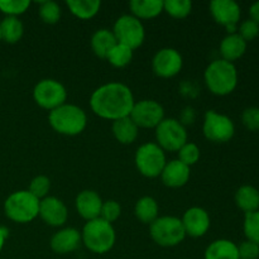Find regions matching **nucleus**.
Segmentation results:
<instances>
[{"instance_id": "14", "label": "nucleus", "mask_w": 259, "mask_h": 259, "mask_svg": "<svg viewBox=\"0 0 259 259\" xmlns=\"http://www.w3.org/2000/svg\"><path fill=\"white\" fill-rule=\"evenodd\" d=\"M209 8L212 18L218 24L224 25L229 34L235 33L237 24L242 15V10L237 2L234 0H212Z\"/></svg>"}, {"instance_id": "5", "label": "nucleus", "mask_w": 259, "mask_h": 259, "mask_svg": "<svg viewBox=\"0 0 259 259\" xmlns=\"http://www.w3.org/2000/svg\"><path fill=\"white\" fill-rule=\"evenodd\" d=\"M39 202L28 190L13 192L4 202L5 217L17 224H28L39 215Z\"/></svg>"}, {"instance_id": "24", "label": "nucleus", "mask_w": 259, "mask_h": 259, "mask_svg": "<svg viewBox=\"0 0 259 259\" xmlns=\"http://www.w3.org/2000/svg\"><path fill=\"white\" fill-rule=\"evenodd\" d=\"M136 218L143 224L151 225L157 218H159L158 202L152 196H143L136 202L134 206Z\"/></svg>"}, {"instance_id": "21", "label": "nucleus", "mask_w": 259, "mask_h": 259, "mask_svg": "<svg viewBox=\"0 0 259 259\" xmlns=\"http://www.w3.org/2000/svg\"><path fill=\"white\" fill-rule=\"evenodd\" d=\"M129 9L132 15L137 19H153L163 12V2L162 0H132L129 3Z\"/></svg>"}, {"instance_id": "38", "label": "nucleus", "mask_w": 259, "mask_h": 259, "mask_svg": "<svg viewBox=\"0 0 259 259\" xmlns=\"http://www.w3.org/2000/svg\"><path fill=\"white\" fill-rule=\"evenodd\" d=\"M238 30H239L238 34H239L245 42H248V40H253L259 35V24L253 22L252 19H247L239 25Z\"/></svg>"}, {"instance_id": "6", "label": "nucleus", "mask_w": 259, "mask_h": 259, "mask_svg": "<svg viewBox=\"0 0 259 259\" xmlns=\"http://www.w3.org/2000/svg\"><path fill=\"white\" fill-rule=\"evenodd\" d=\"M149 234L156 244L164 248L176 247L186 238L181 219L176 217L157 218L149 225Z\"/></svg>"}, {"instance_id": "27", "label": "nucleus", "mask_w": 259, "mask_h": 259, "mask_svg": "<svg viewBox=\"0 0 259 259\" xmlns=\"http://www.w3.org/2000/svg\"><path fill=\"white\" fill-rule=\"evenodd\" d=\"M66 5L72 15L81 20L93 19L100 12L101 8V3L99 0H67Z\"/></svg>"}, {"instance_id": "34", "label": "nucleus", "mask_w": 259, "mask_h": 259, "mask_svg": "<svg viewBox=\"0 0 259 259\" xmlns=\"http://www.w3.org/2000/svg\"><path fill=\"white\" fill-rule=\"evenodd\" d=\"M177 153H179V158L177 159L189 167L196 164L199 162L200 156H201L199 146L192 143V142H187L186 144H184Z\"/></svg>"}, {"instance_id": "28", "label": "nucleus", "mask_w": 259, "mask_h": 259, "mask_svg": "<svg viewBox=\"0 0 259 259\" xmlns=\"http://www.w3.org/2000/svg\"><path fill=\"white\" fill-rule=\"evenodd\" d=\"M115 35L113 30H109L103 28V29L96 30L91 37V50L98 57L105 58L109 51L116 45Z\"/></svg>"}, {"instance_id": "33", "label": "nucleus", "mask_w": 259, "mask_h": 259, "mask_svg": "<svg viewBox=\"0 0 259 259\" xmlns=\"http://www.w3.org/2000/svg\"><path fill=\"white\" fill-rule=\"evenodd\" d=\"M243 229L247 240L259 245V210L245 214Z\"/></svg>"}, {"instance_id": "32", "label": "nucleus", "mask_w": 259, "mask_h": 259, "mask_svg": "<svg viewBox=\"0 0 259 259\" xmlns=\"http://www.w3.org/2000/svg\"><path fill=\"white\" fill-rule=\"evenodd\" d=\"M30 7L29 0H0V12L5 17H19Z\"/></svg>"}, {"instance_id": "37", "label": "nucleus", "mask_w": 259, "mask_h": 259, "mask_svg": "<svg viewBox=\"0 0 259 259\" xmlns=\"http://www.w3.org/2000/svg\"><path fill=\"white\" fill-rule=\"evenodd\" d=\"M242 121L249 131L259 132V108L252 106L245 109L242 114Z\"/></svg>"}, {"instance_id": "22", "label": "nucleus", "mask_w": 259, "mask_h": 259, "mask_svg": "<svg viewBox=\"0 0 259 259\" xmlns=\"http://www.w3.org/2000/svg\"><path fill=\"white\" fill-rule=\"evenodd\" d=\"M204 259H239L238 245L229 239H218L207 245Z\"/></svg>"}, {"instance_id": "1", "label": "nucleus", "mask_w": 259, "mask_h": 259, "mask_svg": "<svg viewBox=\"0 0 259 259\" xmlns=\"http://www.w3.org/2000/svg\"><path fill=\"white\" fill-rule=\"evenodd\" d=\"M136 100L131 89L121 82L99 86L90 96V108L95 115L115 121L131 115Z\"/></svg>"}, {"instance_id": "30", "label": "nucleus", "mask_w": 259, "mask_h": 259, "mask_svg": "<svg viewBox=\"0 0 259 259\" xmlns=\"http://www.w3.org/2000/svg\"><path fill=\"white\" fill-rule=\"evenodd\" d=\"M192 10L190 0H166L163 2V12L175 19H185Z\"/></svg>"}, {"instance_id": "25", "label": "nucleus", "mask_w": 259, "mask_h": 259, "mask_svg": "<svg viewBox=\"0 0 259 259\" xmlns=\"http://www.w3.org/2000/svg\"><path fill=\"white\" fill-rule=\"evenodd\" d=\"M235 204L245 214L259 210V191L254 186L244 185L235 192Z\"/></svg>"}, {"instance_id": "17", "label": "nucleus", "mask_w": 259, "mask_h": 259, "mask_svg": "<svg viewBox=\"0 0 259 259\" xmlns=\"http://www.w3.org/2000/svg\"><path fill=\"white\" fill-rule=\"evenodd\" d=\"M103 199L100 195L94 190H83L76 196L75 206L78 215L86 222L95 220L100 218L101 207H103Z\"/></svg>"}, {"instance_id": "42", "label": "nucleus", "mask_w": 259, "mask_h": 259, "mask_svg": "<svg viewBox=\"0 0 259 259\" xmlns=\"http://www.w3.org/2000/svg\"><path fill=\"white\" fill-rule=\"evenodd\" d=\"M0 42H2V37H0Z\"/></svg>"}, {"instance_id": "36", "label": "nucleus", "mask_w": 259, "mask_h": 259, "mask_svg": "<svg viewBox=\"0 0 259 259\" xmlns=\"http://www.w3.org/2000/svg\"><path fill=\"white\" fill-rule=\"evenodd\" d=\"M121 215V206L119 205L118 201L115 200H108V201L103 202V207H101L100 218L105 222L113 224L114 222L120 218Z\"/></svg>"}, {"instance_id": "19", "label": "nucleus", "mask_w": 259, "mask_h": 259, "mask_svg": "<svg viewBox=\"0 0 259 259\" xmlns=\"http://www.w3.org/2000/svg\"><path fill=\"white\" fill-rule=\"evenodd\" d=\"M190 175H191V171L189 166L180 162L179 159H172L167 162L159 177L164 186L171 187V189H180L189 182Z\"/></svg>"}, {"instance_id": "35", "label": "nucleus", "mask_w": 259, "mask_h": 259, "mask_svg": "<svg viewBox=\"0 0 259 259\" xmlns=\"http://www.w3.org/2000/svg\"><path fill=\"white\" fill-rule=\"evenodd\" d=\"M50 190L51 180L48 179L47 176H45V175H39V176H35L34 179L30 181L28 191H29L33 196L37 197L38 200H43L45 197H47Z\"/></svg>"}, {"instance_id": "31", "label": "nucleus", "mask_w": 259, "mask_h": 259, "mask_svg": "<svg viewBox=\"0 0 259 259\" xmlns=\"http://www.w3.org/2000/svg\"><path fill=\"white\" fill-rule=\"evenodd\" d=\"M39 18L46 24H56L60 22L62 10L61 7L56 2L48 0V2H42L39 4Z\"/></svg>"}, {"instance_id": "16", "label": "nucleus", "mask_w": 259, "mask_h": 259, "mask_svg": "<svg viewBox=\"0 0 259 259\" xmlns=\"http://www.w3.org/2000/svg\"><path fill=\"white\" fill-rule=\"evenodd\" d=\"M186 235L192 238H201L209 232L211 220L209 212L199 206L190 207L185 211L181 219Z\"/></svg>"}, {"instance_id": "3", "label": "nucleus", "mask_w": 259, "mask_h": 259, "mask_svg": "<svg viewBox=\"0 0 259 259\" xmlns=\"http://www.w3.org/2000/svg\"><path fill=\"white\" fill-rule=\"evenodd\" d=\"M204 81L210 93L214 95H229L238 85L237 67L234 63L222 58L212 61L205 70Z\"/></svg>"}, {"instance_id": "15", "label": "nucleus", "mask_w": 259, "mask_h": 259, "mask_svg": "<svg viewBox=\"0 0 259 259\" xmlns=\"http://www.w3.org/2000/svg\"><path fill=\"white\" fill-rule=\"evenodd\" d=\"M38 217L50 227L60 228L67 222L68 210L62 200L55 196H47L40 200Z\"/></svg>"}, {"instance_id": "2", "label": "nucleus", "mask_w": 259, "mask_h": 259, "mask_svg": "<svg viewBox=\"0 0 259 259\" xmlns=\"http://www.w3.org/2000/svg\"><path fill=\"white\" fill-rule=\"evenodd\" d=\"M48 123L56 133L66 137H75L88 126V115L80 106L63 104L48 114Z\"/></svg>"}, {"instance_id": "13", "label": "nucleus", "mask_w": 259, "mask_h": 259, "mask_svg": "<svg viewBox=\"0 0 259 259\" xmlns=\"http://www.w3.org/2000/svg\"><path fill=\"white\" fill-rule=\"evenodd\" d=\"M184 66L181 53L171 47L159 50L152 60V70L158 77L171 78L179 75Z\"/></svg>"}, {"instance_id": "29", "label": "nucleus", "mask_w": 259, "mask_h": 259, "mask_svg": "<svg viewBox=\"0 0 259 259\" xmlns=\"http://www.w3.org/2000/svg\"><path fill=\"white\" fill-rule=\"evenodd\" d=\"M133 52L134 51L132 50V48L126 47V46L124 45H120V43H116V45L109 51L105 60L108 61L113 67L124 68L132 62V60H133Z\"/></svg>"}, {"instance_id": "12", "label": "nucleus", "mask_w": 259, "mask_h": 259, "mask_svg": "<svg viewBox=\"0 0 259 259\" xmlns=\"http://www.w3.org/2000/svg\"><path fill=\"white\" fill-rule=\"evenodd\" d=\"M131 119L138 128L156 129L164 119V109L156 100H141L134 104Z\"/></svg>"}, {"instance_id": "40", "label": "nucleus", "mask_w": 259, "mask_h": 259, "mask_svg": "<svg viewBox=\"0 0 259 259\" xmlns=\"http://www.w3.org/2000/svg\"><path fill=\"white\" fill-rule=\"evenodd\" d=\"M249 15H250V19L253 22H255L257 24H259V2L253 3L249 8Z\"/></svg>"}, {"instance_id": "8", "label": "nucleus", "mask_w": 259, "mask_h": 259, "mask_svg": "<svg viewBox=\"0 0 259 259\" xmlns=\"http://www.w3.org/2000/svg\"><path fill=\"white\" fill-rule=\"evenodd\" d=\"M113 33L116 42L132 48L133 51L141 47L146 39L143 23L132 14L119 17L114 23Z\"/></svg>"}, {"instance_id": "11", "label": "nucleus", "mask_w": 259, "mask_h": 259, "mask_svg": "<svg viewBox=\"0 0 259 259\" xmlns=\"http://www.w3.org/2000/svg\"><path fill=\"white\" fill-rule=\"evenodd\" d=\"M202 132L205 138L212 143H227L234 137L235 125L228 115L207 110L204 116Z\"/></svg>"}, {"instance_id": "10", "label": "nucleus", "mask_w": 259, "mask_h": 259, "mask_svg": "<svg viewBox=\"0 0 259 259\" xmlns=\"http://www.w3.org/2000/svg\"><path fill=\"white\" fill-rule=\"evenodd\" d=\"M157 144L164 152H179L187 142V131L184 124L174 118H164L156 129Z\"/></svg>"}, {"instance_id": "39", "label": "nucleus", "mask_w": 259, "mask_h": 259, "mask_svg": "<svg viewBox=\"0 0 259 259\" xmlns=\"http://www.w3.org/2000/svg\"><path fill=\"white\" fill-rule=\"evenodd\" d=\"M238 253H239V259H258L259 245L250 240H245L238 245Z\"/></svg>"}, {"instance_id": "26", "label": "nucleus", "mask_w": 259, "mask_h": 259, "mask_svg": "<svg viewBox=\"0 0 259 259\" xmlns=\"http://www.w3.org/2000/svg\"><path fill=\"white\" fill-rule=\"evenodd\" d=\"M24 34V25L17 17H5L0 22V37L9 45H15Z\"/></svg>"}, {"instance_id": "20", "label": "nucleus", "mask_w": 259, "mask_h": 259, "mask_svg": "<svg viewBox=\"0 0 259 259\" xmlns=\"http://www.w3.org/2000/svg\"><path fill=\"white\" fill-rule=\"evenodd\" d=\"M219 50L222 60L233 63L234 61L243 57V55L247 51V42L238 33H232V34H228L227 37L223 38Z\"/></svg>"}, {"instance_id": "9", "label": "nucleus", "mask_w": 259, "mask_h": 259, "mask_svg": "<svg viewBox=\"0 0 259 259\" xmlns=\"http://www.w3.org/2000/svg\"><path fill=\"white\" fill-rule=\"evenodd\" d=\"M33 100L38 106L52 111L67 101V90L62 82L53 78L40 80L33 89Z\"/></svg>"}, {"instance_id": "23", "label": "nucleus", "mask_w": 259, "mask_h": 259, "mask_svg": "<svg viewBox=\"0 0 259 259\" xmlns=\"http://www.w3.org/2000/svg\"><path fill=\"white\" fill-rule=\"evenodd\" d=\"M114 137L121 144H132L137 141L139 134V128L136 125L131 116L121 118L119 120L113 121L111 126Z\"/></svg>"}, {"instance_id": "7", "label": "nucleus", "mask_w": 259, "mask_h": 259, "mask_svg": "<svg viewBox=\"0 0 259 259\" xmlns=\"http://www.w3.org/2000/svg\"><path fill=\"white\" fill-rule=\"evenodd\" d=\"M136 167L139 174L148 179H156L161 176L167 163L166 153L157 143L149 142L144 143L137 149L134 157Z\"/></svg>"}, {"instance_id": "4", "label": "nucleus", "mask_w": 259, "mask_h": 259, "mask_svg": "<svg viewBox=\"0 0 259 259\" xmlns=\"http://www.w3.org/2000/svg\"><path fill=\"white\" fill-rule=\"evenodd\" d=\"M81 240L86 249L95 254H105L113 249L116 240V233L113 224L101 218L86 222L81 232Z\"/></svg>"}, {"instance_id": "18", "label": "nucleus", "mask_w": 259, "mask_h": 259, "mask_svg": "<svg viewBox=\"0 0 259 259\" xmlns=\"http://www.w3.org/2000/svg\"><path fill=\"white\" fill-rule=\"evenodd\" d=\"M82 243L81 240V232H78L75 228H63L60 229L57 233L53 234L51 238V249L56 254H70L75 252L80 244Z\"/></svg>"}, {"instance_id": "41", "label": "nucleus", "mask_w": 259, "mask_h": 259, "mask_svg": "<svg viewBox=\"0 0 259 259\" xmlns=\"http://www.w3.org/2000/svg\"><path fill=\"white\" fill-rule=\"evenodd\" d=\"M8 235H9V232H8L7 228L0 227V253H2L3 248H4L5 240H7Z\"/></svg>"}]
</instances>
